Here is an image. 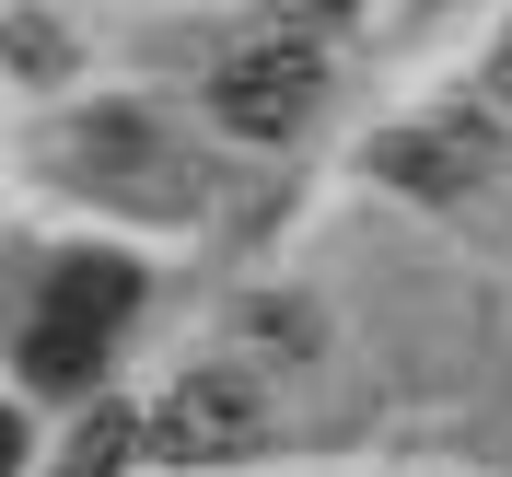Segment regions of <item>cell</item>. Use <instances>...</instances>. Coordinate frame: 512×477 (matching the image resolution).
<instances>
[{"mask_svg":"<svg viewBox=\"0 0 512 477\" xmlns=\"http://www.w3.org/2000/svg\"><path fill=\"white\" fill-rule=\"evenodd\" d=\"M47 303H59V315H82V326L105 338V326H117L128 303H140V280H128L117 256H94V268H59V291H47Z\"/></svg>","mask_w":512,"mask_h":477,"instance_id":"obj_5","label":"cell"},{"mask_svg":"<svg viewBox=\"0 0 512 477\" xmlns=\"http://www.w3.org/2000/svg\"><path fill=\"white\" fill-rule=\"evenodd\" d=\"M315 94H326V47H315V35H268V47L222 59L210 117H222L233 140H291V128L315 117Z\"/></svg>","mask_w":512,"mask_h":477,"instance_id":"obj_1","label":"cell"},{"mask_svg":"<svg viewBox=\"0 0 512 477\" xmlns=\"http://www.w3.org/2000/svg\"><path fill=\"white\" fill-rule=\"evenodd\" d=\"M373 175L384 187H408V198H466V128H384L373 140Z\"/></svg>","mask_w":512,"mask_h":477,"instance_id":"obj_3","label":"cell"},{"mask_svg":"<svg viewBox=\"0 0 512 477\" xmlns=\"http://www.w3.org/2000/svg\"><path fill=\"white\" fill-rule=\"evenodd\" d=\"M256 443H268V408L245 373H187L152 408V454H175V466H245Z\"/></svg>","mask_w":512,"mask_h":477,"instance_id":"obj_2","label":"cell"},{"mask_svg":"<svg viewBox=\"0 0 512 477\" xmlns=\"http://www.w3.org/2000/svg\"><path fill=\"white\" fill-rule=\"evenodd\" d=\"M128 443H140V431H128V419L117 408H94V431H82V477H105V466H117V454Z\"/></svg>","mask_w":512,"mask_h":477,"instance_id":"obj_7","label":"cell"},{"mask_svg":"<svg viewBox=\"0 0 512 477\" xmlns=\"http://www.w3.org/2000/svg\"><path fill=\"white\" fill-rule=\"evenodd\" d=\"M0 47H12L24 70H59V24H35V12H12V24H0Z\"/></svg>","mask_w":512,"mask_h":477,"instance_id":"obj_6","label":"cell"},{"mask_svg":"<svg viewBox=\"0 0 512 477\" xmlns=\"http://www.w3.org/2000/svg\"><path fill=\"white\" fill-rule=\"evenodd\" d=\"M0 477H24V419L0 408Z\"/></svg>","mask_w":512,"mask_h":477,"instance_id":"obj_8","label":"cell"},{"mask_svg":"<svg viewBox=\"0 0 512 477\" xmlns=\"http://www.w3.org/2000/svg\"><path fill=\"white\" fill-rule=\"evenodd\" d=\"M94 361H105V338H94L82 315H59V303L24 326V373H35V384H94Z\"/></svg>","mask_w":512,"mask_h":477,"instance_id":"obj_4","label":"cell"},{"mask_svg":"<svg viewBox=\"0 0 512 477\" xmlns=\"http://www.w3.org/2000/svg\"><path fill=\"white\" fill-rule=\"evenodd\" d=\"M501 82H512V47H501Z\"/></svg>","mask_w":512,"mask_h":477,"instance_id":"obj_9","label":"cell"}]
</instances>
